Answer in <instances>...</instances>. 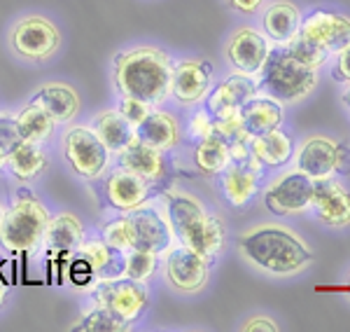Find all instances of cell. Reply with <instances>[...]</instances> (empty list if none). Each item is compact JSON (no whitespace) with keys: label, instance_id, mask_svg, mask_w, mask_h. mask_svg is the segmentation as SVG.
Masks as SVG:
<instances>
[{"label":"cell","instance_id":"13","mask_svg":"<svg viewBox=\"0 0 350 332\" xmlns=\"http://www.w3.org/2000/svg\"><path fill=\"white\" fill-rule=\"evenodd\" d=\"M215 84V66L203 56H183L173 64L171 101L180 108H194L206 103Z\"/></svg>","mask_w":350,"mask_h":332},{"label":"cell","instance_id":"10","mask_svg":"<svg viewBox=\"0 0 350 332\" xmlns=\"http://www.w3.org/2000/svg\"><path fill=\"white\" fill-rule=\"evenodd\" d=\"M350 150L341 140L327 136V133H310L295 148V168L306 173L308 178L320 180L343 173L348 166Z\"/></svg>","mask_w":350,"mask_h":332},{"label":"cell","instance_id":"33","mask_svg":"<svg viewBox=\"0 0 350 332\" xmlns=\"http://www.w3.org/2000/svg\"><path fill=\"white\" fill-rule=\"evenodd\" d=\"M283 49L287 54L292 56V59L297 61V64L306 66L310 71H320L327 66V61L332 59L329 52H325L323 47H318L315 42H310L308 38H304L301 33H297L295 38H292L290 42L283 44Z\"/></svg>","mask_w":350,"mask_h":332},{"label":"cell","instance_id":"22","mask_svg":"<svg viewBox=\"0 0 350 332\" xmlns=\"http://www.w3.org/2000/svg\"><path fill=\"white\" fill-rule=\"evenodd\" d=\"M135 138L148 143L150 148H157L161 153H171L180 145L183 129L173 112L163 108H152V112L135 127Z\"/></svg>","mask_w":350,"mask_h":332},{"label":"cell","instance_id":"36","mask_svg":"<svg viewBox=\"0 0 350 332\" xmlns=\"http://www.w3.org/2000/svg\"><path fill=\"white\" fill-rule=\"evenodd\" d=\"M115 108L122 112L124 120H126L133 129L138 127L140 122H143L145 117H148L150 112H152L150 103H145V101H140V99H133V97H120V101H117Z\"/></svg>","mask_w":350,"mask_h":332},{"label":"cell","instance_id":"4","mask_svg":"<svg viewBox=\"0 0 350 332\" xmlns=\"http://www.w3.org/2000/svg\"><path fill=\"white\" fill-rule=\"evenodd\" d=\"M159 199L168 211L178 244L201 253L211 262L222 255V251L227 248V227L215 213L208 211L199 196L180 190H166Z\"/></svg>","mask_w":350,"mask_h":332},{"label":"cell","instance_id":"3","mask_svg":"<svg viewBox=\"0 0 350 332\" xmlns=\"http://www.w3.org/2000/svg\"><path fill=\"white\" fill-rule=\"evenodd\" d=\"M100 239L122 253L150 251L163 255L175 244V232L161 199H148L145 204L124 211L122 216L100 225Z\"/></svg>","mask_w":350,"mask_h":332},{"label":"cell","instance_id":"19","mask_svg":"<svg viewBox=\"0 0 350 332\" xmlns=\"http://www.w3.org/2000/svg\"><path fill=\"white\" fill-rule=\"evenodd\" d=\"M259 94V82L257 77L243 75V73H231L224 80L213 84L211 94L206 99V108L211 110V115L222 110H241L250 99H255Z\"/></svg>","mask_w":350,"mask_h":332},{"label":"cell","instance_id":"16","mask_svg":"<svg viewBox=\"0 0 350 332\" xmlns=\"http://www.w3.org/2000/svg\"><path fill=\"white\" fill-rule=\"evenodd\" d=\"M299 33L325 52L336 54L338 49L350 44V16L332 10H310L308 14H304Z\"/></svg>","mask_w":350,"mask_h":332},{"label":"cell","instance_id":"30","mask_svg":"<svg viewBox=\"0 0 350 332\" xmlns=\"http://www.w3.org/2000/svg\"><path fill=\"white\" fill-rule=\"evenodd\" d=\"M14 127L16 133H19V140H28V143L38 145L47 143L56 131V122L52 120V115L33 99L19 112H14Z\"/></svg>","mask_w":350,"mask_h":332},{"label":"cell","instance_id":"28","mask_svg":"<svg viewBox=\"0 0 350 332\" xmlns=\"http://www.w3.org/2000/svg\"><path fill=\"white\" fill-rule=\"evenodd\" d=\"M49 166V157L42 150V145L28 143V140H16L8 155V166L5 171H10V176L19 183H31V180L40 178Z\"/></svg>","mask_w":350,"mask_h":332},{"label":"cell","instance_id":"1","mask_svg":"<svg viewBox=\"0 0 350 332\" xmlns=\"http://www.w3.org/2000/svg\"><path fill=\"white\" fill-rule=\"evenodd\" d=\"M236 248L243 262L275 279L297 277L315 260V253L306 239L278 222L252 225L239 236Z\"/></svg>","mask_w":350,"mask_h":332},{"label":"cell","instance_id":"12","mask_svg":"<svg viewBox=\"0 0 350 332\" xmlns=\"http://www.w3.org/2000/svg\"><path fill=\"white\" fill-rule=\"evenodd\" d=\"M163 277L180 295H196L208 285L211 281V260L203 257L201 253L187 248L183 244H175L163 253Z\"/></svg>","mask_w":350,"mask_h":332},{"label":"cell","instance_id":"29","mask_svg":"<svg viewBox=\"0 0 350 332\" xmlns=\"http://www.w3.org/2000/svg\"><path fill=\"white\" fill-rule=\"evenodd\" d=\"M295 138L285 131L283 127L264 133V136L250 138V150L262 168H280L292 162L295 155Z\"/></svg>","mask_w":350,"mask_h":332},{"label":"cell","instance_id":"17","mask_svg":"<svg viewBox=\"0 0 350 332\" xmlns=\"http://www.w3.org/2000/svg\"><path fill=\"white\" fill-rule=\"evenodd\" d=\"M152 185L148 178L138 176L131 168H124L117 164L115 171H110L105 176L103 183V194L105 201L115 208V211H131V208L145 204L152 196Z\"/></svg>","mask_w":350,"mask_h":332},{"label":"cell","instance_id":"11","mask_svg":"<svg viewBox=\"0 0 350 332\" xmlns=\"http://www.w3.org/2000/svg\"><path fill=\"white\" fill-rule=\"evenodd\" d=\"M313 185L315 180L301 173L299 168L280 173L264 188L262 201L269 213L278 218H295L310 211L313 201Z\"/></svg>","mask_w":350,"mask_h":332},{"label":"cell","instance_id":"8","mask_svg":"<svg viewBox=\"0 0 350 332\" xmlns=\"http://www.w3.org/2000/svg\"><path fill=\"white\" fill-rule=\"evenodd\" d=\"M61 150L70 171L82 180H98L108 173L112 155L89 125H72L61 138Z\"/></svg>","mask_w":350,"mask_h":332},{"label":"cell","instance_id":"25","mask_svg":"<svg viewBox=\"0 0 350 332\" xmlns=\"http://www.w3.org/2000/svg\"><path fill=\"white\" fill-rule=\"evenodd\" d=\"M75 257H80L89 264L94 274V281L98 279H122L124 277V253L115 251L103 239H84L75 251Z\"/></svg>","mask_w":350,"mask_h":332},{"label":"cell","instance_id":"39","mask_svg":"<svg viewBox=\"0 0 350 332\" xmlns=\"http://www.w3.org/2000/svg\"><path fill=\"white\" fill-rule=\"evenodd\" d=\"M332 77H334V82L341 84L350 82V44L332 54Z\"/></svg>","mask_w":350,"mask_h":332},{"label":"cell","instance_id":"43","mask_svg":"<svg viewBox=\"0 0 350 332\" xmlns=\"http://www.w3.org/2000/svg\"><path fill=\"white\" fill-rule=\"evenodd\" d=\"M3 216H5V204L0 201V222H3Z\"/></svg>","mask_w":350,"mask_h":332},{"label":"cell","instance_id":"18","mask_svg":"<svg viewBox=\"0 0 350 332\" xmlns=\"http://www.w3.org/2000/svg\"><path fill=\"white\" fill-rule=\"evenodd\" d=\"M264 168L245 162H229V166L219 173V190L231 208H245L259 192Z\"/></svg>","mask_w":350,"mask_h":332},{"label":"cell","instance_id":"7","mask_svg":"<svg viewBox=\"0 0 350 332\" xmlns=\"http://www.w3.org/2000/svg\"><path fill=\"white\" fill-rule=\"evenodd\" d=\"M64 36L49 16L31 12L12 21L8 31V49L24 64H47L61 52Z\"/></svg>","mask_w":350,"mask_h":332},{"label":"cell","instance_id":"32","mask_svg":"<svg viewBox=\"0 0 350 332\" xmlns=\"http://www.w3.org/2000/svg\"><path fill=\"white\" fill-rule=\"evenodd\" d=\"M68 330L72 332H124L131 330V325L122 323L115 314H110L108 309L92 305L80 314V318L70 325Z\"/></svg>","mask_w":350,"mask_h":332},{"label":"cell","instance_id":"9","mask_svg":"<svg viewBox=\"0 0 350 332\" xmlns=\"http://www.w3.org/2000/svg\"><path fill=\"white\" fill-rule=\"evenodd\" d=\"M92 305H98L115 314L122 323L131 325L145 314L150 305V292L145 283L131 281L126 277L122 279H98L92 290Z\"/></svg>","mask_w":350,"mask_h":332},{"label":"cell","instance_id":"41","mask_svg":"<svg viewBox=\"0 0 350 332\" xmlns=\"http://www.w3.org/2000/svg\"><path fill=\"white\" fill-rule=\"evenodd\" d=\"M341 103L350 110V82L346 84V87H343V92H341Z\"/></svg>","mask_w":350,"mask_h":332},{"label":"cell","instance_id":"42","mask_svg":"<svg viewBox=\"0 0 350 332\" xmlns=\"http://www.w3.org/2000/svg\"><path fill=\"white\" fill-rule=\"evenodd\" d=\"M5 297H8V285H5L3 281H0V307L5 305Z\"/></svg>","mask_w":350,"mask_h":332},{"label":"cell","instance_id":"35","mask_svg":"<svg viewBox=\"0 0 350 332\" xmlns=\"http://www.w3.org/2000/svg\"><path fill=\"white\" fill-rule=\"evenodd\" d=\"M16 140L19 133L14 127V112H0V173L8 166V155Z\"/></svg>","mask_w":350,"mask_h":332},{"label":"cell","instance_id":"37","mask_svg":"<svg viewBox=\"0 0 350 332\" xmlns=\"http://www.w3.org/2000/svg\"><path fill=\"white\" fill-rule=\"evenodd\" d=\"M187 131H189V136L194 138V140H203V138L213 136V133H215V125H213L211 110H208V108H199V110L191 112Z\"/></svg>","mask_w":350,"mask_h":332},{"label":"cell","instance_id":"24","mask_svg":"<svg viewBox=\"0 0 350 332\" xmlns=\"http://www.w3.org/2000/svg\"><path fill=\"white\" fill-rule=\"evenodd\" d=\"M117 164L124 168H131L138 176L148 178L150 183H159L168 176V162H166V153L157 148H150L143 140H131L129 148H124L120 155H117Z\"/></svg>","mask_w":350,"mask_h":332},{"label":"cell","instance_id":"27","mask_svg":"<svg viewBox=\"0 0 350 332\" xmlns=\"http://www.w3.org/2000/svg\"><path fill=\"white\" fill-rule=\"evenodd\" d=\"M89 127L96 131V136L103 140V145L110 150L112 157H117L124 148L131 145V140H135V129L124 120V115L117 108L98 110L92 117Z\"/></svg>","mask_w":350,"mask_h":332},{"label":"cell","instance_id":"21","mask_svg":"<svg viewBox=\"0 0 350 332\" xmlns=\"http://www.w3.org/2000/svg\"><path fill=\"white\" fill-rule=\"evenodd\" d=\"M304 12L292 0H273L262 8V33L275 47H283L301 28Z\"/></svg>","mask_w":350,"mask_h":332},{"label":"cell","instance_id":"44","mask_svg":"<svg viewBox=\"0 0 350 332\" xmlns=\"http://www.w3.org/2000/svg\"><path fill=\"white\" fill-rule=\"evenodd\" d=\"M346 292L350 295V274H348V279H346Z\"/></svg>","mask_w":350,"mask_h":332},{"label":"cell","instance_id":"38","mask_svg":"<svg viewBox=\"0 0 350 332\" xmlns=\"http://www.w3.org/2000/svg\"><path fill=\"white\" fill-rule=\"evenodd\" d=\"M241 332H278L280 325L278 320L269 314H255V316H247L243 323L239 325Z\"/></svg>","mask_w":350,"mask_h":332},{"label":"cell","instance_id":"5","mask_svg":"<svg viewBox=\"0 0 350 332\" xmlns=\"http://www.w3.org/2000/svg\"><path fill=\"white\" fill-rule=\"evenodd\" d=\"M259 92L280 101L283 105L301 103L320 84V71H310L306 66L297 64L283 47H273L257 75Z\"/></svg>","mask_w":350,"mask_h":332},{"label":"cell","instance_id":"6","mask_svg":"<svg viewBox=\"0 0 350 332\" xmlns=\"http://www.w3.org/2000/svg\"><path fill=\"white\" fill-rule=\"evenodd\" d=\"M47 206L36 194H19L10 206H5V216L0 222V246L12 253H28L42 244L44 229L49 225Z\"/></svg>","mask_w":350,"mask_h":332},{"label":"cell","instance_id":"14","mask_svg":"<svg viewBox=\"0 0 350 332\" xmlns=\"http://www.w3.org/2000/svg\"><path fill=\"white\" fill-rule=\"evenodd\" d=\"M273 47L275 44L264 36L262 28L241 26L224 42V59L231 66V71L257 77Z\"/></svg>","mask_w":350,"mask_h":332},{"label":"cell","instance_id":"34","mask_svg":"<svg viewBox=\"0 0 350 332\" xmlns=\"http://www.w3.org/2000/svg\"><path fill=\"white\" fill-rule=\"evenodd\" d=\"M159 260L161 255L150 251H126L124 253V277L138 283H148L159 272Z\"/></svg>","mask_w":350,"mask_h":332},{"label":"cell","instance_id":"26","mask_svg":"<svg viewBox=\"0 0 350 332\" xmlns=\"http://www.w3.org/2000/svg\"><path fill=\"white\" fill-rule=\"evenodd\" d=\"M84 239H87L84 222L75 213L61 211L54 218H49V225L42 236V246L52 253H75Z\"/></svg>","mask_w":350,"mask_h":332},{"label":"cell","instance_id":"40","mask_svg":"<svg viewBox=\"0 0 350 332\" xmlns=\"http://www.w3.org/2000/svg\"><path fill=\"white\" fill-rule=\"evenodd\" d=\"M224 5L241 16H252V14L262 12V8L267 5V0H224Z\"/></svg>","mask_w":350,"mask_h":332},{"label":"cell","instance_id":"20","mask_svg":"<svg viewBox=\"0 0 350 332\" xmlns=\"http://www.w3.org/2000/svg\"><path fill=\"white\" fill-rule=\"evenodd\" d=\"M33 101L42 105L44 110L52 115V120L56 122V127L61 125H70L82 110V97L72 84L54 80V82H44L33 92Z\"/></svg>","mask_w":350,"mask_h":332},{"label":"cell","instance_id":"23","mask_svg":"<svg viewBox=\"0 0 350 332\" xmlns=\"http://www.w3.org/2000/svg\"><path fill=\"white\" fill-rule=\"evenodd\" d=\"M241 120L243 129L250 138L264 136V133L285 125V105L259 92L255 99H250L241 108Z\"/></svg>","mask_w":350,"mask_h":332},{"label":"cell","instance_id":"31","mask_svg":"<svg viewBox=\"0 0 350 332\" xmlns=\"http://www.w3.org/2000/svg\"><path fill=\"white\" fill-rule=\"evenodd\" d=\"M191 162H194L196 171L201 176H219L231 162L229 143L224 138H219L217 133H213V136L196 143L194 153H191Z\"/></svg>","mask_w":350,"mask_h":332},{"label":"cell","instance_id":"15","mask_svg":"<svg viewBox=\"0 0 350 332\" xmlns=\"http://www.w3.org/2000/svg\"><path fill=\"white\" fill-rule=\"evenodd\" d=\"M310 211L315 213L318 222H323L325 227H350V190L336 176L315 180Z\"/></svg>","mask_w":350,"mask_h":332},{"label":"cell","instance_id":"2","mask_svg":"<svg viewBox=\"0 0 350 332\" xmlns=\"http://www.w3.org/2000/svg\"><path fill=\"white\" fill-rule=\"evenodd\" d=\"M175 59L157 44H135L112 56L110 77L120 97H133L152 108H161L171 99Z\"/></svg>","mask_w":350,"mask_h":332}]
</instances>
